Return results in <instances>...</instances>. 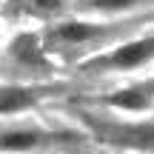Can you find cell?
<instances>
[{"label": "cell", "mask_w": 154, "mask_h": 154, "mask_svg": "<svg viewBox=\"0 0 154 154\" xmlns=\"http://www.w3.org/2000/svg\"><path fill=\"white\" fill-rule=\"evenodd\" d=\"M83 123L91 128V134L106 146H114L123 151H154V123H120V120H106L100 114L83 111Z\"/></svg>", "instance_id": "6da1fadb"}, {"label": "cell", "mask_w": 154, "mask_h": 154, "mask_svg": "<svg viewBox=\"0 0 154 154\" xmlns=\"http://www.w3.org/2000/svg\"><path fill=\"white\" fill-rule=\"evenodd\" d=\"M149 60H154V34L151 37H137V40H128V43L117 46L114 51L109 54H97L91 60L83 63V72H91V74H106V72H131V69L146 66Z\"/></svg>", "instance_id": "7a4b0ae2"}, {"label": "cell", "mask_w": 154, "mask_h": 154, "mask_svg": "<svg viewBox=\"0 0 154 154\" xmlns=\"http://www.w3.org/2000/svg\"><path fill=\"white\" fill-rule=\"evenodd\" d=\"M117 29L111 26H103V23H83V20H69V23H60V26L51 29V40H60V43H91V40H100V37H109L114 34Z\"/></svg>", "instance_id": "3957f363"}, {"label": "cell", "mask_w": 154, "mask_h": 154, "mask_svg": "<svg viewBox=\"0 0 154 154\" xmlns=\"http://www.w3.org/2000/svg\"><path fill=\"white\" fill-rule=\"evenodd\" d=\"M151 100H154V80H146V83H137V86H128V88L109 94L106 106L120 109V111H146L151 106Z\"/></svg>", "instance_id": "277c9868"}, {"label": "cell", "mask_w": 154, "mask_h": 154, "mask_svg": "<svg viewBox=\"0 0 154 154\" xmlns=\"http://www.w3.org/2000/svg\"><path fill=\"white\" fill-rule=\"evenodd\" d=\"M60 140V134H46V131H32V128H14V131L0 134V149L3 151H32L46 143Z\"/></svg>", "instance_id": "5b68a950"}, {"label": "cell", "mask_w": 154, "mask_h": 154, "mask_svg": "<svg viewBox=\"0 0 154 154\" xmlns=\"http://www.w3.org/2000/svg\"><path fill=\"white\" fill-rule=\"evenodd\" d=\"M11 57H14L23 69H46L49 66L46 57H43V49H40L37 34H32V32L14 37V43H11Z\"/></svg>", "instance_id": "8992f818"}, {"label": "cell", "mask_w": 154, "mask_h": 154, "mask_svg": "<svg viewBox=\"0 0 154 154\" xmlns=\"http://www.w3.org/2000/svg\"><path fill=\"white\" fill-rule=\"evenodd\" d=\"M40 97H43V91L29 88V86H0V114L26 111V109H32Z\"/></svg>", "instance_id": "52a82bcc"}, {"label": "cell", "mask_w": 154, "mask_h": 154, "mask_svg": "<svg viewBox=\"0 0 154 154\" xmlns=\"http://www.w3.org/2000/svg\"><path fill=\"white\" fill-rule=\"evenodd\" d=\"M143 0H86L88 9L103 11V14H120V11H128L134 6H140Z\"/></svg>", "instance_id": "ba28073f"}, {"label": "cell", "mask_w": 154, "mask_h": 154, "mask_svg": "<svg viewBox=\"0 0 154 154\" xmlns=\"http://www.w3.org/2000/svg\"><path fill=\"white\" fill-rule=\"evenodd\" d=\"M23 3L34 11H43V14H51V11L63 9V0H23Z\"/></svg>", "instance_id": "9c48e42d"}]
</instances>
